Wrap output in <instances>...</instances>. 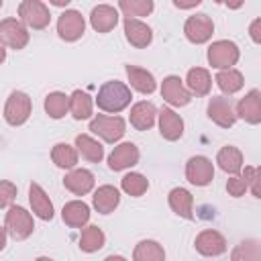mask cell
Here are the masks:
<instances>
[{
	"label": "cell",
	"instance_id": "obj_1",
	"mask_svg": "<svg viewBox=\"0 0 261 261\" xmlns=\"http://www.w3.org/2000/svg\"><path fill=\"white\" fill-rule=\"evenodd\" d=\"M130 100H133L130 88L124 82H118V80L104 82L98 90V96H96L98 108L104 110V112H110V114L122 112L130 104Z\"/></svg>",
	"mask_w": 261,
	"mask_h": 261
},
{
	"label": "cell",
	"instance_id": "obj_2",
	"mask_svg": "<svg viewBox=\"0 0 261 261\" xmlns=\"http://www.w3.org/2000/svg\"><path fill=\"white\" fill-rule=\"evenodd\" d=\"M208 63L222 71V69H230L232 65H237L239 57H241V51H239V45L228 41V39H220V41H214L210 47H208Z\"/></svg>",
	"mask_w": 261,
	"mask_h": 261
},
{
	"label": "cell",
	"instance_id": "obj_3",
	"mask_svg": "<svg viewBox=\"0 0 261 261\" xmlns=\"http://www.w3.org/2000/svg\"><path fill=\"white\" fill-rule=\"evenodd\" d=\"M4 228L6 232L14 239V241H24L33 234L35 230V222L33 216L27 208L22 206H10L6 212V220H4Z\"/></svg>",
	"mask_w": 261,
	"mask_h": 261
},
{
	"label": "cell",
	"instance_id": "obj_4",
	"mask_svg": "<svg viewBox=\"0 0 261 261\" xmlns=\"http://www.w3.org/2000/svg\"><path fill=\"white\" fill-rule=\"evenodd\" d=\"M18 16L20 22L33 31H43L51 22V12L41 0H22L18 4Z\"/></svg>",
	"mask_w": 261,
	"mask_h": 261
},
{
	"label": "cell",
	"instance_id": "obj_5",
	"mask_svg": "<svg viewBox=\"0 0 261 261\" xmlns=\"http://www.w3.org/2000/svg\"><path fill=\"white\" fill-rule=\"evenodd\" d=\"M31 110H33L31 96L20 90H14V92H10V96L4 104V120L10 126H20L29 120Z\"/></svg>",
	"mask_w": 261,
	"mask_h": 261
},
{
	"label": "cell",
	"instance_id": "obj_6",
	"mask_svg": "<svg viewBox=\"0 0 261 261\" xmlns=\"http://www.w3.org/2000/svg\"><path fill=\"white\" fill-rule=\"evenodd\" d=\"M90 130L98 135L106 143H116L122 139L126 133V122L120 116H106V114H96L90 120Z\"/></svg>",
	"mask_w": 261,
	"mask_h": 261
},
{
	"label": "cell",
	"instance_id": "obj_7",
	"mask_svg": "<svg viewBox=\"0 0 261 261\" xmlns=\"http://www.w3.org/2000/svg\"><path fill=\"white\" fill-rule=\"evenodd\" d=\"M31 35H29V29L14 16H8V18H2L0 20V43L8 49H14V51H20L27 47Z\"/></svg>",
	"mask_w": 261,
	"mask_h": 261
},
{
	"label": "cell",
	"instance_id": "obj_8",
	"mask_svg": "<svg viewBox=\"0 0 261 261\" xmlns=\"http://www.w3.org/2000/svg\"><path fill=\"white\" fill-rule=\"evenodd\" d=\"M212 33H214V22L208 14L204 12H198V14H192L186 18L184 22V35L190 43L194 45H202L206 41L212 39Z\"/></svg>",
	"mask_w": 261,
	"mask_h": 261
},
{
	"label": "cell",
	"instance_id": "obj_9",
	"mask_svg": "<svg viewBox=\"0 0 261 261\" xmlns=\"http://www.w3.org/2000/svg\"><path fill=\"white\" fill-rule=\"evenodd\" d=\"M86 31V20L82 16L80 10H73V8H67L59 14L57 18V35L59 39L67 41V43H73L77 41Z\"/></svg>",
	"mask_w": 261,
	"mask_h": 261
},
{
	"label": "cell",
	"instance_id": "obj_10",
	"mask_svg": "<svg viewBox=\"0 0 261 261\" xmlns=\"http://www.w3.org/2000/svg\"><path fill=\"white\" fill-rule=\"evenodd\" d=\"M186 179L192 186L204 188L214 179V163L204 155H194L186 163Z\"/></svg>",
	"mask_w": 261,
	"mask_h": 261
},
{
	"label": "cell",
	"instance_id": "obj_11",
	"mask_svg": "<svg viewBox=\"0 0 261 261\" xmlns=\"http://www.w3.org/2000/svg\"><path fill=\"white\" fill-rule=\"evenodd\" d=\"M208 118L222 126V128H230L234 122H237V114H234V106H232V100L226 98V96H212L210 102H208Z\"/></svg>",
	"mask_w": 261,
	"mask_h": 261
},
{
	"label": "cell",
	"instance_id": "obj_12",
	"mask_svg": "<svg viewBox=\"0 0 261 261\" xmlns=\"http://www.w3.org/2000/svg\"><path fill=\"white\" fill-rule=\"evenodd\" d=\"M194 247L204 257H218V255L226 253V249H228L224 234L214 230V228H204L202 232H198V237L194 241Z\"/></svg>",
	"mask_w": 261,
	"mask_h": 261
},
{
	"label": "cell",
	"instance_id": "obj_13",
	"mask_svg": "<svg viewBox=\"0 0 261 261\" xmlns=\"http://www.w3.org/2000/svg\"><path fill=\"white\" fill-rule=\"evenodd\" d=\"M161 98L171 106H188L192 100V94L184 86L179 75H167L161 82Z\"/></svg>",
	"mask_w": 261,
	"mask_h": 261
},
{
	"label": "cell",
	"instance_id": "obj_14",
	"mask_svg": "<svg viewBox=\"0 0 261 261\" xmlns=\"http://www.w3.org/2000/svg\"><path fill=\"white\" fill-rule=\"evenodd\" d=\"M139 157H141L139 147L135 143L126 141V143H120L112 149V153L108 155V167L112 171H122V169H128L133 165H137Z\"/></svg>",
	"mask_w": 261,
	"mask_h": 261
},
{
	"label": "cell",
	"instance_id": "obj_15",
	"mask_svg": "<svg viewBox=\"0 0 261 261\" xmlns=\"http://www.w3.org/2000/svg\"><path fill=\"white\" fill-rule=\"evenodd\" d=\"M234 114H237V118H243L249 124H259L261 122V92L257 88L247 92L239 100V104L234 108Z\"/></svg>",
	"mask_w": 261,
	"mask_h": 261
},
{
	"label": "cell",
	"instance_id": "obj_16",
	"mask_svg": "<svg viewBox=\"0 0 261 261\" xmlns=\"http://www.w3.org/2000/svg\"><path fill=\"white\" fill-rule=\"evenodd\" d=\"M94 184H96V177L90 169H84V167H77V169H71L69 173H65L63 177V186L65 190H69L71 194L75 196H86L94 190Z\"/></svg>",
	"mask_w": 261,
	"mask_h": 261
},
{
	"label": "cell",
	"instance_id": "obj_17",
	"mask_svg": "<svg viewBox=\"0 0 261 261\" xmlns=\"http://www.w3.org/2000/svg\"><path fill=\"white\" fill-rule=\"evenodd\" d=\"M124 37L133 47L145 49L153 41V31L147 22H143L139 18H124Z\"/></svg>",
	"mask_w": 261,
	"mask_h": 261
},
{
	"label": "cell",
	"instance_id": "obj_18",
	"mask_svg": "<svg viewBox=\"0 0 261 261\" xmlns=\"http://www.w3.org/2000/svg\"><path fill=\"white\" fill-rule=\"evenodd\" d=\"M159 116V133L165 141H177L184 135V118L173 108H161Z\"/></svg>",
	"mask_w": 261,
	"mask_h": 261
},
{
	"label": "cell",
	"instance_id": "obj_19",
	"mask_svg": "<svg viewBox=\"0 0 261 261\" xmlns=\"http://www.w3.org/2000/svg\"><path fill=\"white\" fill-rule=\"evenodd\" d=\"M118 22V8L110 4H98L90 12V24L98 33H110Z\"/></svg>",
	"mask_w": 261,
	"mask_h": 261
},
{
	"label": "cell",
	"instance_id": "obj_20",
	"mask_svg": "<svg viewBox=\"0 0 261 261\" xmlns=\"http://www.w3.org/2000/svg\"><path fill=\"white\" fill-rule=\"evenodd\" d=\"M29 202H31V208H33V214L39 216L41 220H51L55 210H53V202L49 200L47 192L37 184L33 181L29 186Z\"/></svg>",
	"mask_w": 261,
	"mask_h": 261
},
{
	"label": "cell",
	"instance_id": "obj_21",
	"mask_svg": "<svg viewBox=\"0 0 261 261\" xmlns=\"http://www.w3.org/2000/svg\"><path fill=\"white\" fill-rule=\"evenodd\" d=\"M92 204H94L96 212H100V214L114 212L118 208V204H120V192H118V188H114L110 184L100 186L94 192V196H92Z\"/></svg>",
	"mask_w": 261,
	"mask_h": 261
},
{
	"label": "cell",
	"instance_id": "obj_22",
	"mask_svg": "<svg viewBox=\"0 0 261 261\" xmlns=\"http://www.w3.org/2000/svg\"><path fill=\"white\" fill-rule=\"evenodd\" d=\"M61 218L71 228H84L88 224V220H90V206L86 202H82V200H71V202L63 204Z\"/></svg>",
	"mask_w": 261,
	"mask_h": 261
},
{
	"label": "cell",
	"instance_id": "obj_23",
	"mask_svg": "<svg viewBox=\"0 0 261 261\" xmlns=\"http://www.w3.org/2000/svg\"><path fill=\"white\" fill-rule=\"evenodd\" d=\"M155 118H157V108L147 100L133 104L130 114H128V120L137 130H149L155 124Z\"/></svg>",
	"mask_w": 261,
	"mask_h": 261
},
{
	"label": "cell",
	"instance_id": "obj_24",
	"mask_svg": "<svg viewBox=\"0 0 261 261\" xmlns=\"http://www.w3.org/2000/svg\"><path fill=\"white\" fill-rule=\"evenodd\" d=\"M126 77H128L130 88L141 92V94H153L157 88L155 75L151 71L139 67V65H126Z\"/></svg>",
	"mask_w": 261,
	"mask_h": 261
},
{
	"label": "cell",
	"instance_id": "obj_25",
	"mask_svg": "<svg viewBox=\"0 0 261 261\" xmlns=\"http://www.w3.org/2000/svg\"><path fill=\"white\" fill-rule=\"evenodd\" d=\"M169 208L181 218H194V196L186 188H173L167 196Z\"/></svg>",
	"mask_w": 261,
	"mask_h": 261
},
{
	"label": "cell",
	"instance_id": "obj_26",
	"mask_svg": "<svg viewBox=\"0 0 261 261\" xmlns=\"http://www.w3.org/2000/svg\"><path fill=\"white\" fill-rule=\"evenodd\" d=\"M186 88L190 90V94H196V96H208L210 90H212V75L208 69L204 67H192L188 71V77H186Z\"/></svg>",
	"mask_w": 261,
	"mask_h": 261
},
{
	"label": "cell",
	"instance_id": "obj_27",
	"mask_svg": "<svg viewBox=\"0 0 261 261\" xmlns=\"http://www.w3.org/2000/svg\"><path fill=\"white\" fill-rule=\"evenodd\" d=\"M216 163L222 171L237 175L243 169V153H241V149H237L232 145H224L216 155Z\"/></svg>",
	"mask_w": 261,
	"mask_h": 261
},
{
	"label": "cell",
	"instance_id": "obj_28",
	"mask_svg": "<svg viewBox=\"0 0 261 261\" xmlns=\"http://www.w3.org/2000/svg\"><path fill=\"white\" fill-rule=\"evenodd\" d=\"M92 110H94V102H92V96L84 90H73L71 96H69V112L75 120H86L92 116Z\"/></svg>",
	"mask_w": 261,
	"mask_h": 261
},
{
	"label": "cell",
	"instance_id": "obj_29",
	"mask_svg": "<svg viewBox=\"0 0 261 261\" xmlns=\"http://www.w3.org/2000/svg\"><path fill=\"white\" fill-rule=\"evenodd\" d=\"M75 151L82 153V157L92 161V163H100L104 159V147L90 135H77L75 137Z\"/></svg>",
	"mask_w": 261,
	"mask_h": 261
},
{
	"label": "cell",
	"instance_id": "obj_30",
	"mask_svg": "<svg viewBox=\"0 0 261 261\" xmlns=\"http://www.w3.org/2000/svg\"><path fill=\"white\" fill-rule=\"evenodd\" d=\"M106 243V234L102 232L100 226L96 224H90V226H84L82 228V234H80V249L84 253H96L104 247Z\"/></svg>",
	"mask_w": 261,
	"mask_h": 261
},
{
	"label": "cell",
	"instance_id": "obj_31",
	"mask_svg": "<svg viewBox=\"0 0 261 261\" xmlns=\"http://www.w3.org/2000/svg\"><path fill=\"white\" fill-rule=\"evenodd\" d=\"M133 261H165V251L157 241L145 239L135 245Z\"/></svg>",
	"mask_w": 261,
	"mask_h": 261
},
{
	"label": "cell",
	"instance_id": "obj_32",
	"mask_svg": "<svg viewBox=\"0 0 261 261\" xmlns=\"http://www.w3.org/2000/svg\"><path fill=\"white\" fill-rule=\"evenodd\" d=\"M214 82H216V86H218L224 94H228V96L237 94V92L245 86V77H243V73H241L239 69H234V67L218 71L216 77H214Z\"/></svg>",
	"mask_w": 261,
	"mask_h": 261
},
{
	"label": "cell",
	"instance_id": "obj_33",
	"mask_svg": "<svg viewBox=\"0 0 261 261\" xmlns=\"http://www.w3.org/2000/svg\"><path fill=\"white\" fill-rule=\"evenodd\" d=\"M51 159L59 169H73L77 165V151L69 143H57L51 149Z\"/></svg>",
	"mask_w": 261,
	"mask_h": 261
},
{
	"label": "cell",
	"instance_id": "obj_34",
	"mask_svg": "<svg viewBox=\"0 0 261 261\" xmlns=\"http://www.w3.org/2000/svg\"><path fill=\"white\" fill-rule=\"evenodd\" d=\"M45 112L49 114V118L59 120L69 112V96L63 92H51L45 98Z\"/></svg>",
	"mask_w": 261,
	"mask_h": 261
},
{
	"label": "cell",
	"instance_id": "obj_35",
	"mask_svg": "<svg viewBox=\"0 0 261 261\" xmlns=\"http://www.w3.org/2000/svg\"><path fill=\"white\" fill-rule=\"evenodd\" d=\"M120 188H122L124 194L133 196V198H139L149 190V179L139 171H130L120 179Z\"/></svg>",
	"mask_w": 261,
	"mask_h": 261
},
{
	"label": "cell",
	"instance_id": "obj_36",
	"mask_svg": "<svg viewBox=\"0 0 261 261\" xmlns=\"http://www.w3.org/2000/svg\"><path fill=\"white\" fill-rule=\"evenodd\" d=\"M155 4L153 0H120L118 10L124 12V18H137V16H149L153 12Z\"/></svg>",
	"mask_w": 261,
	"mask_h": 261
},
{
	"label": "cell",
	"instance_id": "obj_37",
	"mask_svg": "<svg viewBox=\"0 0 261 261\" xmlns=\"http://www.w3.org/2000/svg\"><path fill=\"white\" fill-rule=\"evenodd\" d=\"M232 261H259V243L255 239L239 243L232 251Z\"/></svg>",
	"mask_w": 261,
	"mask_h": 261
},
{
	"label": "cell",
	"instance_id": "obj_38",
	"mask_svg": "<svg viewBox=\"0 0 261 261\" xmlns=\"http://www.w3.org/2000/svg\"><path fill=\"white\" fill-rule=\"evenodd\" d=\"M243 171V179H245V184H247V190H251V194L255 196V198H261V190H259V175H261V169L259 167H255V165H247L245 169H241Z\"/></svg>",
	"mask_w": 261,
	"mask_h": 261
},
{
	"label": "cell",
	"instance_id": "obj_39",
	"mask_svg": "<svg viewBox=\"0 0 261 261\" xmlns=\"http://www.w3.org/2000/svg\"><path fill=\"white\" fill-rule=\"evenodd\" d=\"M14 198H16V186L8 179H0V208L12 206Z\"/></svg>",
	"mask_w": 261,
	"mask_h": 261
},
{
	"label": "cell",
	"instance_id": "obj_40",
	"mask_svg": "<svg viewBox=\"0 0 261 261\" xmlns=\"http://www.w3.org/2000/svg\"><path fill=\"white\" fill-rule=\"evenodd\" d=\"M226 192H228V196H232V198H241V196H245V192H247V184H245V179H243L241 175H232V177L226 181Z\"/></svg>",
	"mask_w": 261,
	"mask_h": 261
},
{
	"label": "cell",
	"instance_id": "obj_41",
	"mask_svg": "<svg viewBox=\"0 0 261 261\" xmlns=\"http://www.w3.org/2000/svg\"><path fill=\"white\" fill-rule=\"evenodd\" d=\"M249 35L253 39V43H261V18H255L249 27Z\"/></svg>",
	"mask_w": 261,
	"mask_h": 261
},
{
	"label": "cell",
	"instance_id": "obj_42",
	"mask_svg": "<svg viewBox=\"0 0 261 261\" xmlns=\"http://www.w3.org/2000/svg\"><path fill=\"white\" fill-rule=\"evenodd\" d=\"M173 6L175 8H194V6H200V0H192V2H179V0H173Z\"/></svg>",
	"mask_w": 261,
	"mask_h": 261
},
{
	"label": "cell",
	"instance_id": "obj_43",
	"mask_svg": "<svg viewBox=\"0 0 261 261\" xmlns=\"http://www.w3.org/2000/svg\"><path fill=\"white\" fill-rule=\"evenodd\" d=\"M6 247V228L0 226V251Z\"/></svg>",
	"mask_w": 261,
	"mask_h": 261
},
{
	"label": "cell",
	"instance_id": "obj_44",
	"mask_svg": "<svg viewBox=\"0 0 261 261\" xmlns=\"http://www.w3.org/2000/svg\"><path fill=\"white\" fill-rule=\"evenodd\" d=\"M104 261H126V259H124L122 255H108Z\"/></svg>",
	"mask_w": 261,
	"mask_h": 261
},
{
	"label": "cell",
	"instance_id": "obj_45",
	"mask_svg": "<svg viewBox=\"0 0 261 261\" xmlns=\"http://www.w3.org/2000/svg\"><path fill=\"white\" fill-rule=\"evenodd\" d=\"M51 4H53V6H67L69 0H51Z\"/></svg>",
	"mask_w": 261,
	"mask_h": 261
},
{
	"label": "cell",
	"instance_id": "obj_46",
	"mask_svg": "<svg viewBox=\"0 0 261 261\" xmlns=\"http://www.w3.org/2000/svg\"><path fill=\"white\" fill-rule=\"evenodd\" d=\"M4 59H6V49H4V45L0 43V63H4Z\"/></svg>",
	"mask_w": 261,
	"mask_h": 261
},
{
	"label": "cell",
	"instance_id": "obj_47",
	"mask_svg": "<svg viewBox=\"0 0 261 261\" xmlns=\"http://www.w3.org/2000/svg\"><path fill=\"white\" fill-rule=\"evenodd\" d=\"M35 261H53V259H51V257H37Z\"/></svg>",
	"mask_w": 261,
	"mask_h": 261
},
{
	"label": "cell",
	"instance_id": "obj_48",
	"mask_svg": "<svg viewBox=\"0 0 261 261\" xmlns=\"http://www.w3.org/2000/svg\"><path fill=\"white\" fill-rule=\"evenodd\" d=\"M0 8H2V0H0Z\"/></svg>",
	"mask_w": 261,
	"mask_h": 261
}]
</instances>
